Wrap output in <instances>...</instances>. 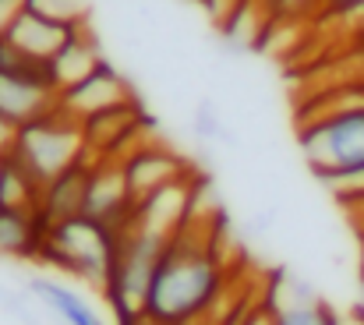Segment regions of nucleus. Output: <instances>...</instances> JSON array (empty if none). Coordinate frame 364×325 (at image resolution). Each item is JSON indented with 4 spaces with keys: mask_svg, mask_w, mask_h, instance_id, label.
<instances>
[{
    "mask_svg": "<svg viewBox=\"0 0 364 325\" xmlns=\"http://www.w3.org/2000/svg\"><path fill=\"white\" fill-rule=\"evenodd\" d=\"M230 276L220 255V226L195 213L166 244L145 297V315L159 325H188L205 319L223 297Z\"/></svg>",
    "mask_w": 364,
    "mask_h": 325,
    "instance_id": "obj_1",
    "label": "nucleus"
},
{
    "mask_svg": "<svg viewBox=\"0 0 364 325\" xmlns=\"http://www.w3.org/2000/svg\"><path fill=\"white\" fill-rule=\"evenodd\" d=\"M301 152L326 184H364V96L304 120Z\"/></svg>",
    "mask_w": 364,
    "mask_h": 325,
    "instance_id": "obj_2",
    "label": "nucleus"
},
{
    "mask_svg": "<svg viewBox=\"0 0 364 325\" xmlns=\"http://www.w3.org/2000/svg\"><path fill=\"white\" fill-rule=\"evenodd\" d=\"M114 255H117V230H110L89 216H71L60 219V223H50L39 262L103 290L110 265H114Z\"/></svg>",
    "mask_w": 364,
    "mask_h": 325,
    "instance_id": "obj_3",
    "label": "nucleus"
},
{
    "mask_svg": "<svg viewBox=\"0 0 364 325\" xmlns=\"http://www.w3.org/2000/svg\"><path fill=\"white\" fill-rule=\"evenodd\" d=\"M11 156H18L25 163V170L46 188L53 177H60L75 163L89 159L85 131H82V124L75 117H68L57 107L53 113L18 127V145H14Z\"/></svg>",
    "mask_w": 364,
    "mask_h": 325,
    "instance_id": "obj_4",
    "label": "nucleus"
},
{
    "mask_svg": "<svg viewBox=\"0 0 364 325\" xmlns=\"http://www.w3.org/2000/svg\"><path fill=\"white\" fill-rule=\"evenodd\" d=\"M60 107V92L50 78V64H39L7 43H0V117L25 127Z\"/></svg>",
    "mask_w": 364,
    "mask_h": 325,
    "instance_id": "obj_5",
    "label": "nucleus"
},
{
    "mask_svg": "<svg viewBox=\"0 0 364 325\" xmlns=\"http://www.w3.org/2000/svg\"><path fill=\"white\" fill-rule=\"evenodd\" d=\"M134 213V198L127 188V174H124V159L110 156V159H92L89 170V188H85V209L82 216L96 219L110 230H121Z\"/></svg>",
    "mask_w": 364,
    "mask_h": 325,
    "instance_id": "obj_6",
    "label": "nucleus"
},
{
    "mask_svg": "<svg viewBox=\"0 0 364 325\" xmlns=\"http://www.w3.org/2000/svg\"><path fill=\"white\" fill-rule=\"evenodd\" d=\"M124 174H127L131 198H134V206H138V202H145L149 195L163 191L166 184L188 177L191 166H188L181 156H173L170 149H163V145H145V142H141V145H134V149L124 156Z\"/></svg>",
    "mask_w": 364,
    "mask_h": 325,
    "instance_id": "obj_7",
    "label": "nucleus"
},
{
    "mask_svg": "<svg viewBox=\"0 0 364 325\" xmlns=\"http://www.w3.org/2000/svg\"><path fill=\"white\" fill-rule=\"evenodd\" d=\"M127 103H134V92L110 64H100L85 82H78L75 89L60 92V110L68 117H75L78 124H85L89 117L107 113L114 107H127Z\"/></svg>",
    "mask_w": 364,
    "mask_h": 325,
    "instance_id": "obj_8",
    "label": "nucleus"
},
{
    "mask_svg": "<svg viewBox=\"0 0 364 325\" xmlns=\"http://www.w3.org/2000/svg\"><path fill=\"white\" fill-rule=\"evenodd\" d=\"M71 32H78V28H68V25H57V21L39 18L32 11H21L18 21L11 25V32L0 43H7L11 50H18V53H25L39 64H50L57 57V50L71 39Z\"/></svg>",
    "mask_w": 364,
    "mask_h": 325,
    "instance_id": "obj_9",
    "label": "nucleus"
},
{
    "mask_svg": "<svg viewBox=\"0 0 364 325\" xmlns=\"http://www.w3.org/2000/svg\"><path fill=\"white\" fill-rule=\"evenodd\" d=\"M100 64H107V60H103L100 43L92 39V32H89V25H85V28L71 32V39L57 50V57L50 60V78H53L57 92H68V89H75L78 82H85Z\"/></svg>",
    "mask_w": 364,
    "mask_h": 325,
    "instance_id": "obj_10",
    "label": "nucleus"
},
{
    "mask_svg": "<svg viewBox=\"0 0 364 325\" xmlns=\"http://www.w3.org/2000/svg\"><path fill=\"white\" fill-rule=\"evenodd\" d=\"M46 230L39 209H0V258H39Z\"/></svg>",
    "mask_w": 364,
    "mask_h": 325,
    "instance_id": "obj_11",
    "label": "nucleus"
},
{
    "mask_svg": "<svg viewBox=\"0 0 364 325\" xmlns=\"http://www.w3.org/2000/svg\"><path fill=\"white\" fill-rule=\"evenodd\" d=\"M89 170H92V159H82V163H75L71 170H64L60 177H53L43 188L39 213H43L46 223L82 216V209H85V188H89Z\"/></svg>",
    "mask_w": 364,
    "mask_h": 325,
    "instance_id": "obj_12",
    "label": "nucleus"
},
{
    "mask_svg": "<svg viewBox=\"0 0 364 325\" xmlns=\"http://www.w3.org/2000/svg\"><path fill=\"white\" fill-rule=\"evenodd\" d=\"M43 202V184L25 170L18 156L0 159V209H39Z\"/></svg>",
    "mask_w": 364,
    "mask_h": 325,
    "instance_id": "obj_13",
    "label": "nucleus"
},
{
    "mask_svg": "<svg viewBox=\"0 0 364 325\" xmlns=\"http://www.w3.org/2000/svg\"><path fill=\"white\" fill-rule=\"evenodd\" d=\"M32 294L43 297L68 325H107L89 308L85 297H78L75 290H68V287H60V283H53V279H36V283H32Z\"/></svg>",
    "mask_w": 364,
    "mask_h": 325,
    "instance_id": "obj_14",
    "label": "nucleus"
},
{
    "mask_svg": "<svg viewBox=\"0 0 364 325\" xmlns=\"http://www.w3.org/2000/svg\"><path fill=\"white\" fill-rule=\"evenodd\" d=\"M272 301H276V325H329V304L318 297H294L283 304L272 290Z\"/></svg>",
    "mask_w": 364,
    "mask_h": 325,
    "instance_id": "obj_15",
    "label": "nucleus"
},
{
    "mask_svg": "<svg viewBox=\"0 0 364 325\" xmlns=\"http://www.w3.org/2000/svg\"><path fill=\"white\" fill-rule=\"evenodd\" d=\"M25 11L50 18L68 28H85L89 25V0H25Z\"/></svg>",
    "mask_w": 364,
    "mask_h": 325,
    "instance_id": "obj_16",
    "label": "nucleus"
},
{
    "mask_svg": "<svg viewBox=\"0 0 364 325\" xmlns=\"http://www.w3.org/2000/svg\"><path fill=\"white\" fill-rule=\"evenodd\" d=\"M241 325H276V301H272V294H265L258 301H247Z\"/></svg>",
    "mask_w": 364,
    "mask_h": 325,
    "instance_id": "obj_17",
    "label": "nucleus"
},
{
    "mask_svg": "<svg viewBox=\"0 0 364 325\" xmlns=\"http://www.w3.org/2000/svg\"><path fill=\"white\" fill-rule=\"evenodd\" d=\"M21 11H25V0H0V39L11 32V25L18 21Z\"/></svg>",
    "mask_w": 364,
    "mask_h": 325,
    "instance_id": "obj_18",
    "label": "nucleus"
},
{
    "mask_svg": "<svg viewBox=\"0 0 364 325\" xmlns=\"http://www.w3.org/2000/svg\"><path fill=\"white\" fill-rule=\"evenodd\" d=\"M14 145H18V127H14L7 117H0V159H4V156H11V152H14Z\"/></svg>",
    "mask_w": 364,
    "mask_h": 325,
    "instance_id": "obj_19",
    "label": "nucleus"
},
{
    "mask_svg": "<svg viewBox=\"0 0 364 325\" xmlns=\"http://www.w3.org/2000/svg\"><path fill=\"white\" fill-rule=\"evenodd\" d=\"M311 4H322V0H269V7H272L276 14H301V11H308Z\"/></svg>",
    "mask_w": 364,
    "mask_h": 325,
    "instance_id": "obj_20",
    "label": "nucleus"
},
{
    "mask_svg": "<svg viewBox=\"0 0 364 325\" xmlns=\"http://www.w3.org/2000/svg\"><path fill=\"white\" fill-rule=\"evenodd\" d=\"M322 7L333 14H354V11H364V0H322Z\"/></svg>",
    "mask_w": 364,
    "mask_h": 325,
    "instance_id": "obj_21",
    "label": "nucleus"
},
{
    "mask_svg": "<svg viewBox=\"0 0 364 325\" xmlns=\"http://www.w3.org/2000/svg\"><path fill=\"white\" fill-rule=\"evenodd\" d=\"M188 325H220V319H213V315H205V319H198V322H188Z\"/></svg>",
    "mask_w": 364,
    "mask_h": 325,
    "instance_id": "obj_22",
    "label": "nucleus"
},
{
    "mask_svg": "<svg viewBox=\"0 0 364 325\" xmlns=\"http://www.w3.org/2000/svg\"><path fill=\"white\" fill-rule=\"evenodd\" d=\"M361 283H364V233H361Z\"/></svg>",
    "mask_w": 364,
    "mask_h": 325,
    "instance_id": "obj_23",
    "label": "nucleus"
}]
</instances>
